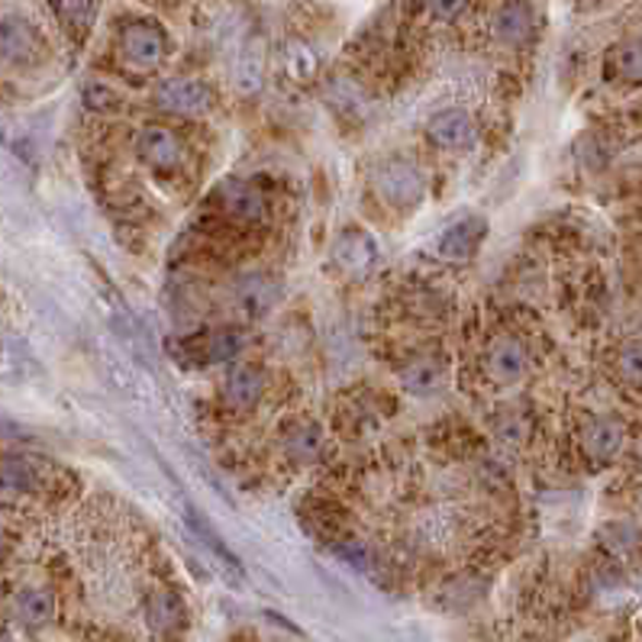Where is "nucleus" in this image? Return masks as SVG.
<instances>
[{
  "instance_id": "1",
  "label": "nucleus",
  "mask_w": 642,
  "mask_h": 642,
  "mask_svg": "<svg viewBox=\"0 0 642 642\" xmlns=\"http://www.w3.org/2000/svg\"><path fill=\"white\" fill-rule=\"evenodd\" d=\"M374 188L378 194L391 204V207H417L427 194V171L417 165V162H407V158H394L388 162L378 178H374Z\"/></svg>"
},
{
  "instance_id": "2",
  "label": "nucleus",
  "mask_w": 642,
  "mask_h": 642,
  "mask_svg": "<svg viewBox=\"0 0 642 642\" xmlns=\"http://www.w3.org/2000/svg\"><path fill=\"white\" fill-rule=\"evenodd\" d=\"M43 59H46L43 33L23 16H3L0 20V62L13 69H29Z\"/></svg>"
},
{
  "instance_id": "3",
  "label": "nucleus",
  "mask_w": 642,
  "mask_h": 642,
  "mask_svg": "<svg viewBox=\"0 0 642 642\" xmlns=\"http://www.w3.org/2000/svg\"><path fill=\"white\" fill-rule=\"evenodd\" d=\"M152 100L165 114H175V117H201V114L211 110L214 91L201 78H165L155 87V97Z\"/></svg>"
},
{
  "instance_id": "4",
  "label": "nucleus",
  "mask_w": 642,
  "mask_h": 642,
  "mask_svg": "<svg viewBox=\"0 0 642 642\" xmlns=\"http://www.w3.org/2000/svg\"><path fill=\"white\" fill-rule=\"evenodd\" d=\"M120 49H123L127 62H133L140 69H155V66H162L168 59L171 39H168V33L158 23H152V20H133L120 33Z\"/></svg>"
},
{
  "instance_id": "5",
  "label": "nucleus",
  "mask_w": 642,
  "mask_h": 642,
  "mask_svg": "<svg viewBox=\"0 0 642 642\" xmlns=\"http://www.w3.org/2000/svg\"><path fill=\"white\" fill-rule=\"evenodd\" d=\"M145 623L155 640H175L188 627V601L181 597V591L168 584L152 587L145 597Z\"/></svg>"
},
{
  "instance_id": "6",
  "label": "nucleus",
  "mask_w": 642,
  "mask_h": 642,
  "mask_svg": "<svg viewBox=\"0 0 642 642\" xmlns=\"http://www.w3.org/2000/svg\"><path fill=\"white\" fill-rule=\"evenodd\" d=\"M427 140L439 148L462 152V148H472L478 143V123L468 110L449 107L427 120Z\"/></svg>"
},
{
  "instance_id": "7",
  "label": "nucleus",
  "mask_w": 642,
  "mask_h": 642,
  "mask_svg": "<svg viewBox=\"0 0 642 642\" xmlns=\"http://www.w3.org/2000/svg\"><path fill=\"white\" fill-rule=\"evenodd\" d=\"M136 152L148 168L155 171H178L185 162V143L171 127H145L143 133L136 136Z\"/></svg>"
},
{
  "instance_id": "8",
  "label": "nucleus",
  "mask_w": 642,
  "mask_h": 642,
  "mask_svg": "<svg viewBox=\"0 0 642 642\" xmlns=\"http://www.w3.org/2000/svg\"><path fill=\"white\" fill-rule=\"evenodd\" d=\"M262 394H265V374L255 368V365H246V361H239V365H233L229 371H226V378H223V384H219V397H223V404L229 407V411H252L259 401H262Z\"/></svg>"
},
{
  "instance_id": "9",
  "label": "nucleus",
  "mask_w": 642,
  "mask_h": 642,
  "mask_svg": "<svg viewBox=\"0 0 642 642\" xmlns=\"http://www.w3.org/2000/svg\"><path fill=\"white\" fill-rule=\"evenodd\" d=\"M485 236H488V219H485V216H465V219L452 223V226L439 236L436 249H439L442 259L468 262V259L482 249Z\"/></svg>"
},
{
  "instance_id": "10",
  "label": "nucleus",
  "mask_w": 642,
  "mask_h": 642,
  "mask_svg": "<svg viewBox=\"0 0 642 642\" xmlns=\"http://www.w3.org/2000/svg\"><path fill=\"white\" fill-rule=\"evenodd\" d=\"M485 371L498 384H516L530 371V353H526V346L520 340H513V336L495 340L491 349H488V356H485Z\"/></svg>"
},
{
  "instance_id": "11",
  "label": "nucleus",
  "mask_w": 642,
  "mask_h": 642,
  "mask_svg": "<svg viewBox=\"0 0 642 642\" xmlns=\"http://www.w3.org/2000/svg\"><path fill=\"white\" fill-rule=\"evenodd\" d=\"M491 33H495V39H498L500 46H510V49L530 43V36H533V10H530V3L526 0H503L498 7V13H495Z\"/></svg>"
},
{
  "instance_id": "12",
  "label": "nucleus",
  "mask_w": 642,
  "mask_h": 642,
  "mask_svg": "<svg viewBox=\"0 0 642 642\" xmlns=\"http://www.w3.org/2000/svg\"><path fill=\"white\" fill-rule=\"evenodd\" d=\"M223 207H226V214L233 216V219L249 223V226H262L272 216L265 194L255 191L252 185H242V181H229L223 188Z\"/></svg>"
},
{
  "instance_id": "13",
  "label": "nucleus",
  "mask_w": 642,
  "mask_h": 642,
  "mask_svg": "<svg viewBox=\"0 0 642 642\" xmlns=\"http://www.w3.org/2000/svg\"><path fill=\"white\" fill-rule=\"evenodd\" d=\"M336 262L353 272V275H365L374 262H378V242L371 233L365 229H343L336 239Z\"/></svg>"
},
{
  "instance_id": "14",
  "label": "nucleus",
  "mask_w": 642,
  "mask_h": 642,
  "mask_svg": "<svg viewBox=\"0 0 642 642\" xmlns=\"http://www.w3.org/2000/svg\"><path fill=\"white\" fill-rule=\"evenodd\" d=\"M43 485L36 465L20 455H0V500H16L36 495Z\"/></svg>"
},
{
  "instance_id": "15",
  "label": "nucleus",
  "mask_w": 642,
  "mask_h": 642,
  "mask_svg": "<svg viewBox=\"0 0 642 642\" xmlns=\"http://www.w3.org/2000/svg\"><path fill=\"white\" fill-rule=\"evenodd\" d=\"M581 445L594 462H610L623 445V424L614 417H594L581 432Z\"/></svg>"
},
{
  "instance_id": "16",
  "label": "nucleus",
  "mask_w": 642,
  "mask_h": 642,
  "mask_svg": "<svg viewBox=\"0 0 642 642\" xmlns=\"http://www.w3.org/2000/svg\"><path fill=\"white\" fill-rule=\"evenodd\" d=\"M49 10L74 43H84L97 20V0H49Z\"/></svg>"
},
{
  "instance_id": "17",
  "label": "nucleus",
  "mask_w": 642,
  "mask_h": 642,
  "mask_svg": "<svg viewBox=\"0 0 642 642\" xmlns=\"http://www.w3.org/2000/svg\"><path fill=\"white\" fill-rule=\"evenodd\" d=\"M323 429L317 420H294L290 427L285 429V439H282V449H285L287 459L294 462H313L320 452H323Z\"/></svg>"
},
{
  "instance_id": "18",
  "label": "nucleus",
  "mask_w": 642,
  "mask_h": 642,
  "mask_svg": "<svg viewBox=\"0 0 642 642\" xmlns=\"http://www.w3.org/2000/svg\"><path fill=\"white\" fill-rule=\"evenodd\" d=\"M13 610L26 627H46L56 617V597L46 587H23L13 601Z\"/></svg>"
},
{
  "instance_id": "19",
  "label": "nucleus",
  "mask_w": 642,
  "mask_h": 642,
  "mask_svg": "<svg viewBox=\"0 0 642 642\" xmlns=\"http://www.w3.org/2000/svg\"><path fill=\"white\" fill-rule=\"evenodd\" d=\"M401 384H404V391H411L417 397H427V394H436L445 384V371L432 358H417L401 371Z\"/></svg>"
},
{
  "instance_id": "20",
  "label": "nucleus",
  "mask_w": 642,
  "mask_h": 642,
  "mask_svg": "<svg viewBox=\"0 0 642 642\" xmlns=\"http://www.w3.org/2000/svg\"><path fill=\"white\" fill-rule=\"evenodd\" d=\"M607 74L623 84H642V43H620L607 52Z\"/></svg>"
},
{
  "instance_id": "21",
  "label": "nucleus",
  "mask_w": 642,
  "mask_h": 642,
  "mask_svg": "<svg viewBox=\"0 0 642 642\" xmlns=\"http://www.w3.org/2000/svg\"><path fill=\"white\" fill-rule=\"evenodd\" d=\"M242 346H246V336L239 330H216L211 336H204L201 358L204 361H229L242 353Z\"/></svg>"
},
{
  "instance_id": "22",
  "label": "nucleus",
  "mask_w": 642,
  "mask_h": 642,
  "mask_svg": "<svg viewBox=\"0 0 642 642\" xmlns=\"http://www.w3.org/2000/svg\"><path fill=\"white\" fill-rule=\"evenodd\" d=\"M188 520H191V530L198 533V539H201V543H204V546H207V549L214 552L216 562H219V566H226V569L233 571V574H242L239 562H236V556H233V552L226 549V543H223V539L216 536L214 526H207V520H204V516H201L198 510H188Z\"/></svg>"
},
{
  "instance_id": "23",
  "label": "nucleus",
  "mask_w": 642,
  "mask_h": 642,
  "mask_svg": "<svg viewBox=\"0 0 642 642\" xmlns=\"http://www.w3.org/2000/svg\"><path fill=\"white\" fill-rule=\"evenodd\" d=\"M236 81L246 94H255L265 81V59H262V49L259 46H249L242 56H239V72H236Z\"/></svg>"
},
{
  "instance_id": "24",
  "label": "nucleus",
  "mask_w": 642,
  "mask_h": 642,
  "mask_svg": "<svg viewBox=\"0 0 642 642\" xmlns=\"http://www.w3.org/2000/svg\"><path fill=\"white\" fill-rule=\"evenodd\" d=\"M84 104L97 114H114V110L123 107V94L107 81H87L84 84Z\"/></svg>"
},
{
  "instance_id": "25",
  "label": "nucleus",
  "mask_w": 642,
  "mask_h": 642,
  "mask_svg": "<svg viewBox=\"0 0 642 642\" xmlns=\"http://www.w3.org/2000/svg\"><path fill=\"white\" fill-rule=\"evenodd\" d=\"M285 72L290 74V78H297V81L313 78V74H317V56H313V49L304 46V43H287Z\"/></svg>"
},
{
  "instance_id": "26",
  "label": "nucleus",
  "mask_w": 642,
  "mask_h": 642,
  "mask_svg": "<svg viewBox=\"0 0 642 642\" xmlns=\"http://www.w3.org/2000/svg\"><path fill=\"white\" fill-rule=\"evenodd\" d=\"M617 371L627 384H642V346L633 343V346H623L620 356H617Z\"/></svg>"
},
{
  "instance_id": "27",
  "label": "nucleus",
  "mask_w": 642,
  "mask_h": 642,
  "mask_svg": "<svg viewBox=\"0 0 642 642\" xmlns=\"http://www.w3.org/2000/svg\"><path fill=\"white\" fill-rule=\"evenodd\" d=\"M498 436L507 445H523L530 439V424L520 414H507V417H500Z\"/></svg>"
},
{
  "instance_id": "28",
  "label": "nucleus",
  "mask_w": 642,
  "mask_h": 642,
  "mask_svg": "<svg viewBox=\"0 0 642 642\" xmlns=\"http://www.w3.org/2000/svg\"><path fill=\"white\" fill-rule=\"evenodd\" d=\"M465 7H468V0H427L429 16H436V20H442V23L459 20Z\"/></svg>"
},
{
  "instance_id": "29",
  "label": "nucleus",
  "mask_w": 642,
  "mask_h": 642,
  "mask_svg": "<svg viewBox=\"0 0 642 642\" xmlns=\"http://www.w3.org/2000/svg\"><path fill=\"white\" fill-rule=\"evenodd\" d=\"M272 297H275V290H272V294H265V282H262V278H252L249 285L242 287V300H246V304H252L255 310H265V307L272 304Z\"/></svg>"
},
{
  "instance_id": "30",
  "label": "nucleus",
  "mask_w": 642,
  "mask_h": 642,
  "mask_svg": "<svg viewBox=\"0 0 642 642\" xmlns=\"http://www.w3.org/2000/svg\"><path fill=\"white\" fill-rule=\"evenodd\" d=\"M0 642H7V640H3V637H0Z\"/></svg>"
}]
</instances>
